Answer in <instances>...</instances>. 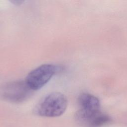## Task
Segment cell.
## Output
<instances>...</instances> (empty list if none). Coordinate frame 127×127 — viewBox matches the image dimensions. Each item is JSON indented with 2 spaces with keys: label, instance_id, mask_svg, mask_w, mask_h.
Returning <instances> with one entry per match:
<instances>
[{
  "label": "cell",
  "instance_id": "1",
  "mask_svg": "<svg viewBox=\"0 0 127 127\" xmlns=\"http://www.w3.org/2000/svg\"><path fill=\"white\" fill-rule=\"evenodd\" d=\"M66 96L58 92H52L43 97L36 105L34 112L45 117H57L63 115L67 107Z\"/></svg>",
  "mask_w": 127,
  "mask_h": 127
},
{
  "label": "cell",
  "instance_id": "4",
  "mask_svg": "<svg viewBox=\"0 0 127 127\" xmlns=\"http://www.w3.org/2000/svg\"><path fill=\"white\" fill-rule=\"evenodd\" d=\"M76 121L86 127H100L110 121L107 115L98 111H89L79 109L75 113Z\"/></svg>",
  "mask_w": 127,
  "mask_h": 127
},
{
  "label": "cell",
  "instance_id": "5",
  "mask_svg": "<svg viewBox=\"0 0 127 127\" xmlns=\"http://www.w3.org/2000/svg\"><path fill=\"white\" fill-rule=\"evenodd\" d=\"M80 109L89 111H98L100 104L99 100L95 96L86 93H82L78 98Z\"/></svg>",
  "mask_w": 127,
  "mask_h": 127
},
{
  "label": "cell",
  "instance_id": "2",
  "mask_svg": "<svg viewBox=\"0 0 127 127\" xmlns=\"http://www.w3.org/2000/svg\"><path fill=\"white\" fill-rule=\"evenodd\" d=\"M25 80H17L5 84L1 88L2 98L8 102L18 103L25 101L33 94Z\"/></svg>",
  "mask_w": 127,
  "mask_h": 127
},
{
  "label": "cell",
  "instance_id": "3",
  "mask_svg": "<svg viewBox=\"0 0 127 127\" xmlns=\"http://www.w3.org/2000/svg\"><path fill=\"white\" fill-rule=\"evenodd\" d=\"M57 67L52 64H44L31 70L25 81L33 90H38L45 85L57 71Z\"/></svg>",
  "mask_w": 127,
  "mask_h": 127
},
{
  "label": "cell",
  "instance_id": "6",
  "mask_svg": "<svg viewBox=\"0 0 127 127\" xmlns=\"http://www.w3.org/2000/svg\"><path fill=\"white\" fill-rule=\"evenodd\" d=\"M24 2V0H13L10 1V2H11L13 4L16 6H19L20 5H21Z\"/></svg>",
  "mask_w": 127,
  "mask_h": 127
}]
</instances>
